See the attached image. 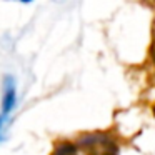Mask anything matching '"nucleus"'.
Listing matches in <instances>:
<instances>
[{
    "label": "nucleus",
    "instance_id": "obj_1",
    "mask_svg": "<svg viewBox=\"0 0 155 155\" xmlns=\"http://www.w3.org/2000/svg\"><path fill=\"white\" fill-rule=\"evenodd\" d=\"M120 143L112 132H84L54 142L50 155H118Z\"/></svg>",
    "mask_w": 155,
    "mask_h": 155
},
{
    "label": "nucleus",
    "instance_id": "obj_2",
    "mask_svg": "<svg viewBox=\"0 0 155 155\" xmlns=\"http://www.w3.org/2000/svg\"><path fill=\"white\" fill-rule=\"evenodd\" d=\"M2 115L8 117L12 110L15 107V102H17V94H15V82L12 77H5L4 78V85H2Z\"/></svg>",
    "mask_w": 155,
    "mask_h": 155
},
{
    "label": "nucleus",
    "instance_id": "obj_3",
    "mask_svg": "<svg viewBox=\"0 0 155 155\" xmlns=\"http://www.w3.org/2000/svg\"><path fill=\"white\" fill-rule=\"evenodd\" d=\"M148 64H150L152 70L155 72V24H153V32H152V42L148 47Z\"/></svg>",
    "mask_w": 155,
    "mask_h": 155
},
{
    "label": "nucleus",
    "instance_id": "obj_4",
    "mask_svg": "<svg viewBox=\"0 0 155 155\" xmlns=\"http://www.w3.org/2000/svg\"><path fill=\"white\" fill-rule=\"evenodd\" d=\"M143 4L147 5L148 8H152V10L155 12V0H143Z\"/></svg>",
    "mask_w": 155,
    "mask_h": 155
},
{
    "label": "nucleus",
    "instance_id": "obj_5",
    "mask_svg": "<svg viewBox=\"0 0 155 155\" xmlns=\"http://www.w3.org/2000/svg\"><path fill=\"white\" fill-rule=\"evenodd\" d=\"M5 115H0V134H2V128H4V124H5Z\"/></svg>",
    "mask_w": 155,
    "mask_h": 155
},
{
    "label": "nucleus",
    "instance_id": "obj_6",
    "mask_svg": "<svg viewBox=\"0 0 155 155\" xmlns=\"http://www.w3.org/2000/svg\"><path fill=\"white\" fill-rule=\"evenodd\" d=\"M22 2H24V4H28V2H32V0H22Z\"/></svg>",
    "mask_w": 155,
    "mask_h": 155
},
{
    "label": "nucleus",
    "instance_id": "obj_7",
    "mask_svg": "<svg viewBox=\"0 0 155 155\" xmlns=\"http://www.w3.org/2000/svg\"><path fill=\"white\" fill-rule=\"evenodd\" d=\"M57 2H62V0H57Z\"/></svg>",
    "mask_w": 155,
    "mask_h": 155
}]
</instances>
